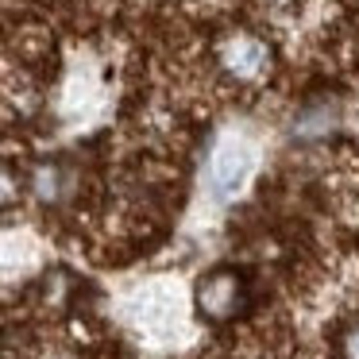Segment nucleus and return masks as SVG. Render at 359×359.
I'll use <instances>...</instances> for the list:
<instances>
[{"label":"nucleus","mask_w":359,"mask_h":359,"mask_svg":"<svg viewBox=\"0 0 359 359\" xmlns=\"http://www.w3.org/2000/svg\"><path fill=\"white\" fill-rule=\"evenodd\" d=\"M243 174H248V155H240L236 147L217 151V158H212V182H217L220 197L232 194V189L243 182Z\"/></svg>","instance_id":"obj_1"},{"label":"nucleus","mask_w":359,"mask_h":359,"mask_svg":"<svg viewBox=\"0 0 359 359\" xmlns=\"http://www.w3.org/2000/svg\"><path fill=\"white\" fill-rule=\"evenodd\" d=\"M351 359H359V332H355V340H351Z\"/></svg>","instance_id":"obj_2"}]
</instances>
